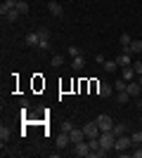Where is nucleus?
<instances>
[{"label": "nucleus", "instance_id": "obj_11", "mask_svg": "<svg viewBox=\"0 0 142 158\" xmlns=\"http://www.w3.org/2000/svg\"><path fill=\"white\" fill-rule=\"evenodd\" d=\"M69 137H71V144H78V142H83L85 132H83V130H78V127H74V130L69 132Z\"/></svg>", "mask_w": 142, "mask_h": 158}, {"label": "nucleus", "instance_id": "obj_32", "mask_svg": "<svg viewBox=\"0 0 142 158\" xmlns=\"http://www.w3.org/2000/svg\"><path fill=\"white\" fill-rule=\"evenodd\" d=\"M137 111H142V99H137Z\"/></svg>", "mask_w": 142, "mask_h": 158}, {"label": "nucleus", "instance_id": "obj_2", "mask_svg": "<svg viewBox=\"0 0 142 158\" xmlns=\"http://www.w3.org/2000/svg\"><path fill=\"white\" fill-rule=\"evenodd\" d=\"M83 132H85V137H88V139L100 137V135H102L100 125H97V120H90V123H85V125H83Z\"/></svg>", "mask_w": 142, "mask_h": 158}, {"label": "nucleus", "instance_id": "obj_12", "mask_svg": "<svg viewBox=\"0 0 142 158\" xmlns=\"http://www.w3.org/2000/svg\"><path fill=\"white\" fill-rule=\"evenodd\" d=\"M69 144H71V137H69V132H62V135H57V146H59V149H67Z\"/></svg>", "mask_w": 142, "mask_h": 158}, {"label": "nucleus", "instance_id": "obj_15", "mask_svg": "<svg viewBox=\"0 0 142 158\" xmlns=\"http://www.w3.org/2000/svg\"><path fill=\"white\" fill-rule=\"evenodd\" d=\"M14 7H17V0H5L2 7H0V14L5 17V12H10V10H14Z\"/></svg>", "mask_w": 142, "mask_h": 158}, {"label": "nucleus", "instance_id": "obj_28", "mask_svg": "<svg viewBox=\"0 0 142 158\" xmlns=\"http://www.w3.org/2000/svg\"><path fill=\"white\" fill-rule=\"evenodd\" d=\"M130 156H133V158H142V146L135 144V151H130Z\"/></svg>", "mask_w": 142, "mask_h": 158}, {"label": "nucleus", "instance_id": "obj_20", "mask_svg": "<svg viewBox=\"0 0 142 158\" xmlns=\"http://www.w3.org/2000/svg\"><path fill=\"white\" fill-rule=\"evenodd\" d=\"M102 66H104V71H107V73H116V69H118V64H116V59H114V61H104V64H102Z\"/></svg>", "mask_w": 142, "mask_h": 158}, {"label": "nucleus", "instance_id": "obj_27", "mask_svg": "<svg viewBox=\"0 0 142 158\" xmlns=\"http://www.w3.org/2000/svg\"><path fill=\"white\" fill-rule=\"evenodd\" d=\"M38 35H41V40H47V38H50V31L43 26V28H38Z\"/></svg>", "mask_w": 142, "mask_h": 158}, {"label": "nucleus", "instance_id": "obj_5", "mask_svg": "<svg viewBox=\"0 0 142 158\" xmlns=\"http://www.w3.org/2000/svg\"><path fill=\"white\" fill-rule=\"evenodd\" d=\"M97 125H100V130H102V132H107V130H111V127H114V120H111V116L102 113L100 118H97Z\"/></svg>", "mask_w": 142, "mask_h": 158}, {"label": "nucleus", "instance_id": "obj_18", "mask_svg": "<svg viewBox=\"0 0 142 158\" xmlns=\"http://www.w3.org/2000/svg\"><path fill=\"white\" fill-rule=\"evenodd\" d=\"M128 50H130L133 54H142V40H140V38H137V40H133Z\"/></svg>", "mask_w": 142, "mask_h": 158}, {"label": "nucleus", "instance_id": "obj_22", "mask_svg": "<svg viewBox=\"0 0 142 158\" xmlns=\"http://www.w3.org/2000/svg\"><path fill=\"white\" fill-rule=\"evenodd\" d=\"M116 99H118V104H126V102L130 99V94L126 92V90H123V92H118V94H116Z\"/></svg>", "mask_w": 142, "mask_h": 158}, {"label": "nucleus", "instance_id": "obj_24", "mask_svg": "<svg viewBox=\"0 0 142 158\" xmlns=\"http://www.w3.org/2000/svg\"><path fill=\"white\" fill-rule=\"evenodd\" d=\"M74 130V123H71V120H64V123H62V132H71Z\"/></svg>", "mask_w": 142, "mask_h": 158}, {"label": "nucleus", "instance_id": "obj_6", "mask_svg": "<svg viewBox=\"0 0 142 158\" xmlns=\"http://www.w3.org/2000/svg\"><path fill=\"white\" fill-rule=\"evenodd\" d=\"M24 43H26V45H31V47H38V45H41V35H38V31L26 33V35H24Z\"/></svg>", "mask_w": 142, "mask_h": 158}, {"label": "nucleus", "instance_id": "obj_26", "mask_svg": "<svg viewBox=\"0 0 142 158\" xmlns=\"http://www.w3.org/2000/svg\"><path fill=\"white\" fill-rule=\"evenodd\" d=\"M50 64H52L54 69H57V66H62V64H64V57H59V54H57V57H52V61H50Z\"/></svg>", "mask_w": 142, "mask_h": 158}, {"label": "nucleus", "instance_id": "obj_33", "mask_svg": "<svg viewBox=\"0 0 142 158\" xmlns=\"http://www.w3.org/2000/svg\"><path fill=\"white\" fill-rule=\"evenodd\" d=\"M137 80H140V85H142V73H137Z\"/></svg>", "mask_w": 142, "mask_h": 158}, {"label": "nucleus", "instance_id": "obj_23", "mask_svg": "<svg viewBox=\"0 0 142 158\" xmlns=\"http://www.w3.org/2000/svg\"><path fill=\"white\" fill-rule=\"evenodd\" d=\"M17 10H19L21 14H26V12H28V5L24 2V0H17Z\"/></svg>", "mask_w": 142, "mask_h": 158}, {"label": "nucleus", "instance_id": "obj_29", "mask_svg": "<svg viewBox=\"0 0 142 158\" xmlns=\"http://www.w3.org/2000/svg\"><path fill=\"white\" fill-rule=\"evenodd\" d=\"M133 69H135V73H142V61L135 59V61H133Z\"/></svg>", "mask_w": 142, "mask_h": 158}, {"label": "nucleus", "instance_id": "obj_7", "mask_svg": "<svg viewBox=\"0 0 142 158\" xmlns=\"http://www.w3.org/2000/svg\"><path fill=\"white\" fill-rule=\"evenodd\" d=\"M74 156H90V144H85V142L74 144Z\"/></svg>", "mask_w": 142, "mask_h": 158}, {"label": "nucleus", "instance_id": "obj_30", "mask_svg": "<svg viewBox=\"0 0 142 158\" xmlns=\"http://www.w3.org/2000/svg\"><path fill=\"white\" fill-rule=\"evenodd\" d=\"M69 54H71V57H78V54H81V50H78L76 45H71V47H69Z\"/></svg>", "mask_w": 142, "mask_h": 158}, {"label": "nucleus", "instance_id": "obj_3", "mask_svg": "<svg viewBox=\"0 0 142 158\" xmlns=\"http://www.w3.org/2000/svg\"><path fill=\"white\" fill-rule=\"evenodd\" d=\"M130 146H133V139H130L128 135H118V137H116V144H114L116 151H126Z\"/></svg>", "mask_w": 142, "mask_h": 158}, {"label": "nucleus", "instance_id": "obj_8", "mask_svg": "<svg viewBox=\"0 0 142 158\" xmlns=\"http://www.w3.org/2000/svg\"><path fill=\"white\" fill-rule=\"evenodd\" d=\"M47 12L52 14V17H62V14H64V7H62L59 2H54V0H50V2H47Z\"/></svg>", "mask_w": 142, "mask_h": 158}, {"label": "nucleus", "instance_id": "obj_31", "mask_svg": "<svg viewBox=\"0 0 142 158\" xmlns=\"http://www.w3.org/2000/svg\"><path fill=\"white\" fill-rule=\"evenodd\" d=\"M38 47H41V50H47V47H50V40H41V45H38Z\"/></svg>", "mask_w": 142, "mask_h": 158}, {"label": "nucleus", "instance_id": "obj_13", "mask_svg": "<svg viewBox=\"0 0 142 158\" xmlns=\"http://www.w3.org/2000/svg\"><path fill=\"white\" fill-rule=\"evenodd\" d=\"M97 94H100L102 99L111 97V85H109V83H100V85H97Z\"/></svg>", "mask_w": 142, "mask_h": 158}, {"label": "nucleus", "instance_id": "obj_9", "mask_svg": "<svg viewBox=\"0 0 142 158\" xmlns=\"http://www.w3.org/2000/svg\"><path fill=\"white\" fill-rule=\"evenodd\" d=\"M126 92L130 94V97H137V94L142 92V85H140V80H130L128 87H126Z\"/></svg>", "mask_w": 142, "mask_h": 158}, {"label": "nucleus", "instance_id": "obj_14", "mask_svg": "<svg viewBox=\"0 0 142 158\" xmlns=\"http://www.w3.org/2000/svg\"><path fill=\"white\" fill-rule=\"evenodd\" d=\"M10 137H12V130L10 127H0V144H2V149H5V142H10Z\"/></svg>", "mask_w": 142, "mask_h": 158}, {"label": "nucleus", "instance_id": "obj_4", "mask_svg": "<svg viewBox=\"0 0 142 158\" xmlns=\"http://www.w3.org/2000/svg\"><path fill=\"white\" fill-rule=\"evenodd\" d=\"M116 64L121 66V69H123V66H130V64H133V52H130L128 47H123V52L116 57Z\"/></svg>", "mask_w": 142, "mask_h": 158}, {"label": "nucleus", "instance_id": "obj_17", "mask_svg": "<svg viewBox=\"0 0 142 158\" xmlns=\"http://www.w3.org/2000/svg\"><path fill=\"white\" fill-rule=\"evenodd\" d=\"M19 17H21V12L17 10V7H14V10H10V12H5V21H17Z\"/></svg>", "mask_w": 142, "mask_h": 158}, {"label": "nucleus", "instance_id": "obj_25", "mask_svg": "<svg viewBox=\"0 0 142 158\" xmlns=\"http://www.w3.org/2000/svg\"><path fill=\"white\" fill-rule=\"evenodd\" d=\"M130 139H133V144H142V132H133Z\"/></svg>", "mask_w": 142, "mask_h": 158}, {"label": "nucleus", "instance_id": "obj_19", "mask_svg": "<svg viewBox=\"0 0 142 158\" xmlns=\"http://www.w3.org/2000/svg\"><path fill=\"white\" fill-rule=\"evenodd\" d=\"M118 43H121V47H130V43H133V38H130L128 33H121V35H118Z\"/></svg>", "mask_w": 142, "mask_h": 158}, {"label": "nucleus", "instance_id": "obj_21", "mask_svg": "<svg viewBox=\"0 0 142 158\" xmlns=\"http://www.w3.org/2000/svg\"><path fill=\"white\" fill-rule=\"evenodd\" d=\"M83 66H85V57H81V54L74 57V69H76V71H81Z\"/></svg>", "mask_w": 142, "mask_h": 158}, {"label": "nucleus", "instance_id": "obj_10", "mask_svg": "<svg viewBox=\"0 0 142 158\" xmlns=\"http://www.w3.org/2000/svg\"><path fill=\"white\" fill-rule=\"evenodd\" d=\"M135 76H137V73H135V69H133V64L121 69V78L123 80H128V83H130V80H135Z\"/></svg>", "mask_w": 142, "mask_h": 158}, {"label": "nucleus", "instance_id": "obj_1", "mask_svg": "<svg viewBox=\"0 0 142 158\" xmlns=\"http://www.w3.org/2000/svg\"><path fill=\"white\" fill-rule=\"evenodd\" d=\"M100 144L104 146L107 151H111V149H114V144H116V135H114V132H111V130L102 132V135H100Z\"/></svg>", "mask_w": 142, "mask_h": 158}, {"label": "nucleus", "instance_id": "obj_16", "mask_svg": "<svg viewBox=\"0 0 142 158\" xmlns=\"http://www.w3.org/2000/svg\"><path fill=\"white\" fill-rule=\"evenodd\" d=\"M126 130H128L126 123H114V127H111V132H114L116 137H118V135H126Z\"/></svg>", "mask_w": 142, "mask_h": 158}]
</instances>
